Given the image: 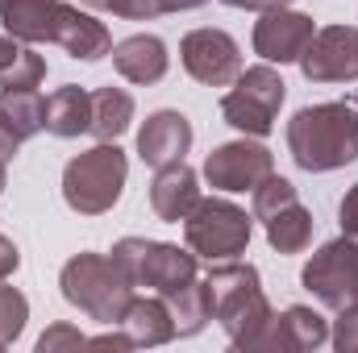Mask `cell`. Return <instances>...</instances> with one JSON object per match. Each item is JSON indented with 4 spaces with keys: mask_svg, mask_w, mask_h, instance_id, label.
Returning a JSON list of instances; mask_svg holds the SVG:
<instances>
[{
    "mask_svg": "<svg viewBox=\"0 0 358 353\" xmlns=\"http://www.w3.org/2000/svg\"><path fill=\"white\" fill-rule=\"evenodd\" d=\"M80 345H88V337H84L80 329H71V324H55V329H46V333H42V341H38V353L80 350Z\"/></svg>",
    "mask_w": 358,
    "mask_h": 353,
    "instance_id": "30",
    "label": "cell"
},
{
    "mask_svg": "<svg viewBox=\"0 0 358 353\" xmlns=\"http://www.w3.org/2000/svg\"><path fill=\"white\" fill-rule=\"evenodd\" d=\"M4 183H8V175H4V163H0V191H4Z\"/></svg>",
    "mask_w": 358,
    "mask_h": 353,
    "instance_id": "38",
    "label": "cell"
},
{
    "mask_svg": "<svg viewBox=\"0 0 358 353\" xmlns=\"http://www.w3.org/2000/svg\"><path fill=\"white\" fill-rule=\"evenodd\" d=\"M317 25L308 13H296V8H271L255 21V54L263 63H300V54L308 50Z\"/></svg>",
    "mask_w": 358,
    "mask_h": 353,
    "instance_id": "12",
    "label": "cell"
},
{
    "mask_svg": "<svg viewBox=\"0 0 358 353\" xmlns=\"http://www.w3.org/2000/svg\"><path fill=\"white\" fill-rule=\"evenodd\" d=\"M80 4L113 13V17H125V21H155V17H163V0H80Z\"/></svg>",
    "mask_w": 358,
    "mask_h": 353,
    "instance_id": "28",
    "label": "cell"
},
{
    "mask_svg": "<svg viewBox=\"0 0 358 353\" xmlns=\"http://www.w3.org/2000/svg\"><path fill=\"white\" fill-rule=\"evenodd\" d=\"M279 333H283V353H313L329 341V320L317 308L292 303L279 316Z\"/></svg>",
    "mask_w": 358,
    "mask_h": 353,
    "instance_id": "21",
    "label": "cell"
},
{
    "mask_svg": "<svg viewBox=\"0 0 358 353\" xmlns=\"http://www.w3.org/2000/svg\"><path fill=\"white\" fill-rule=\"evenodd\" d=\"M267 241H271V250H279V254H304L308 241H313V212L300 200L287 204L283 212H275L267 220Z\"/></svg>",
    "mask_w": 358,
    "mask_h": 353,
    "instance_id": "23",
    "label": "cell"
},
{
    "mask_svg": "<svg viewBox=\"0 0 358 353\" xmlns=\"http://www.w3.org/2000/svg\"><path fill=\"white\" fill-rule=\"evenodd\" d=\"M329 341H334V350H338V353H355L358 350V308H355V303L338 312Z\"/></svg>",
    "mask_w": 358,
    "mask_h": 353,
    "instance_id": "29",
    "label": "cell"
},
{
    "mask_svg": "<svg viewBox=\"0 0 358 353\" xmlns=\"http://www.w3.org/2000/svg\"><path fill=\"white\" fill-rule=\"evenodd\" d=\"M17 50H21V42H17V38H0V71L17 59Z\"/></svg>",
    "mask_w": 358,
    "mask_h": 353,
    "instance_id": "36",
    "label": "cell"
},
{
    "mask_svg": "<svg viewBox=\"0 0 358 353\" xmlns=\"http://www.w3.org/2000/svg\"><path fill=\"white\" fill-rule=\"evenodd\" d=\"M208 287V303H213V320L225 329L229 345L234 350H255L259 333L267 329V320L275 316L263 295V283H259V270L250 262H234L225 258L221 266L208 270L204 278Z\"/></svg>",
    "mask_w": 358,
    "mask_h": 353,
    "instance_id": "2",
    "label": "cell"
},
{
    "mask_svg": "<svg viewBox=\"0 0 358 353\" xmlns=\"http://www.w3.org/2000/svg\"><path fill=\"white\" fill-rule=\"evenodd\" d=\"M229 8H255V13H271V8H287L292 0H221Z\"/></svg>",
    "mask_w": 358,
    "mask_h": 353,
    "instance_id": "34",
    "label": "cell"
},
{
    "mask_svg": "<svg viewBox=\"0 0 358 353\" xmlns=\"http://www.w3.org/2000/svg\"><path fill=\"white\" fill-rule=\"evenodd\" d=\"M113 262L125 270V278L134 287H150L163 299L196 278L192 250H179L171 241H150V237H121L113 246Z\"/></svg>",
    "mask_w": 358,
    "mask_h": 353,
    "instance_id": "5",
    "label": "cell"
},
{
    "mask_svg": "<svg viewBox=\"0 0 358 353\" xmlns=\"http://www.w3.org/2000/svg\"><path fill=\"white\" fill-rule=\"evenodd\" d=\"M338 220H342V233H346V237H358V183L342 195V204H338Z\"/></svg>",
    "mask_w": 358,
    "mask_h": 353,
    "instance_id": "31",
    "label": "cell"
},
{
    "mask_svg": "<svg viewBox=\"0 0 358 353\" xmlns=\"http://www.w3.org/2000/svg\"><path fill=\"white\" fill-rule=\"evenodd\" d=\"M17 146H21V137H17V133L0 121V163H8V158L17 154Z\"/></svg>",
    "mask_w": 358,
    "mask_h": 353,
    "instance_id": "35",
    "label": "cell"
},
{
    "mask_svg": "<svg viewBox=\"0 0 358 353\" xmlns=\"http://www.w3.org/2000/svg\"><path fill=\"white\" fill-rule=\"evenodd\" d=\"M17 266H21V254H17V246L0 233V278H8V274H17Z\"/></svg>",
    "mask_w": 358,
    "mask_h": 353,
    "instance_id": "32",
    "label": "cell"
},
{
    "mask_svg": "<svg viewBox=\"0 0 358 353\" xmlns=\"http://www.w3.org/2000/svg\"><path fill=\"white\" fill-rule=\"evenodd\" d=\"M283 96H287V84L279 80V71L271 63L242 67L234 88L221 96V117H225V125H234L246 137H267L275 129L279 108H283Z\"/></svg>",
    "mask_w": 358,
    "mask_h": 353,
    "instance_id": "6",
    "label": "cell"
},
{
    "mask_svg": "<svg viewBox=\"0 0 358 353\" xmlns=\"http://www.w3.org/2000/svg\"><path fill=\"white\" fill-rule=\"evenodd\" d=\"M55 46H63L71 59L80 63H100L104 54H113V33L104 21H96L92 13L76 4H59V21H55Z\"/></svg>",
    "mask_w": 358,
    "mask_h": 353,
    "instance_id": "14",
    "label": "cell"
},
{
    "mask_svg": "<svg viewBox=\"0 0 358 353\" xmlns=\"http://www.w3.org/2000/svg\"><path fill=\"white\" fill-rule=\"evenodd\" d=\"M88 129H92V91L67 84V88L46 96V133H55V137H80Z\"/></svg>",
    "mask_w": 358,
    "mask_h": 353,
    "instance_id": "19",
    "label": "cell"
},
{
    "mask_svg": "<svg viewBox=\"0 0 358 353\" xmlns=\"http://www.w3.org/2000/svg\"><path fill=\"white\" fill-rule=\"evenodd\" d=\"M125 175H129L125 150L117 142H96L92 150L76 154L63 167V200L80 216H104L121 200Z\"/></svg>",
    "mask_w": 358,
    "mask_h": 353,
    "instance_id": "4",
    "label": "cell"
},
{
    "mask_svg": "<svg viewBox=\"0 0 358 353\" xmlns=\"http://www.w3.org/2000/svg\"><path fill=\"white\" fill-rule=\"evenodd\" d=\"M300 283L334 312L350 308L355 303V287H358V237H338L329 246H321L308 262H304V274Z\"/></svg>",
    "mask_w": 358,
    "mask_h": 353,
    "instance_id": "8",
    "label": "cell"
},
{
    "mask_svg": "<svg viewBox=\"0 0 358 353\" xmlns=\"http://www.w3.org/2000/svg\"><path fill=\"white\" fill-rule=\"evenodd\" d=\"M134 125V96L125 88H96L92 91V129L100 142H117Z\"/></svg>",
    "mask_w": 358,
    "mask_h": 353,
    "instance_id": "22",
    "label": "cell"
},
{
    "mask_svg": "<svg viewBox=\"0 0 358 353\" xmlns=\"http://www.w3.org/2000/svg\"><path fill=\"white\" fill-rule=\"evenodd\" d=\"M63 0H0V25L8 38L25 46L55 42V21H59Z\"/></svg>",
    "mask_w": 358,
    "mask_h": 353,
    "instance_id": "17",
    "label": "cell"
},
{
    "mask_svg": "<svg viewBox=\"0 0 358 353\" xmlns=\"http://www.w3.org/2000/svg\"><path fill=\"white\" fill-rule=\"evenodd\" d=\"M171 320H176V337H196L208 320H213V303H208V287L204 278H192L187 287H179L167 295Z\"/></svg>",
    "mask_w": 358,
    "mask_h": 353,
    "instance_id": "24",
    "label": "cell"
},
{
    "mask_svg": "<svg viewBox=\"0 0 358 353\" xmlns=\"http://www.w3.org/2000/svg\"><path fill=\"white\" fill-rule=\"evenodd\" d=\"M42 80H46V59H42L34 46L21 42L17 59L0 71V88H38Z\"/></svg>",
    "mask_w": 358,
    "mask_h": 353,
    "instance_id": "27",
    "label": "cell"
},
{
    "mask_svg": "<svg viewBox=\"0 0 358 353\" xmlns=\"http://www.w3.org/2000/svg\"><path fill=\"white\" fill-rule=\"evenodd\" d=\"M59 287H63V299L71 308H80L88 320L108 324V329L121 324V316H125V308L138 291L108 254H92V250L67 258L63 274H59Z\"/></svg>",
    "mask_w": 358,
    "mask_h": 353,
    "instance_id": "3",
    "label": "cell"
},
{
    "mask_svg": "<svg viewBox=\"0 0 358 353\" xmlns=\"http://www.w3.org/2000/svg\"><path fill=\"white\" fill-rule=\"evenodd\" d=\"M208 0H163V13H187V8H204Z\"/></svg>",
    "mask_w": 358,
    "mask_h": 353,
    "instance_id": "37",
    "label": "cell"
},
{
    "mask_svg": "<svg viewBox=\"0 0 358 353\" xmlns=\"http://www.w3.org/2000/svg\"><path fill=\"white\" fill-rule=\"evenodd\" d=\"M287 154L300 171L325 175L358 158V100L308 104L287 121Z\"/></svg>",
    "mask_w": 358,
    "mask_h": 353,
    "instance_id": "1",
    "label": "cell"
},
{
    "mask_svg": "<svg viewBox=\"0 0 358 353\" xmlns=\"http://www.w3.org/2000/svg\"><path fill=\"white\" fill-rule=\"evenodd\" d=\"M179 63L204 88H229L242 75V50L225 29H192L179 42Z\"/></svg>",
    "mask_w": 358,
    "mask_h": 353,
    "instance_id": "9",
    "label": "cell"
},
{
    "mask_svg": "<svg viewBox=\"0 0 358 353\" xmlns=\"http://www.w3.org/2000/svg\"><path fill=\"white\" fill-rule=\"evenodd\" d=\"M308 84H355L358 80V25H325L300 54Z\"/></svg>",
    "mask_w": 358,
    "mask_h": 353,
    "instance_id": "10",
    "label": "cell"
},
{
    "mask_svg": "<svg viewBox=\"0 0 358 353\" xmlns=\"http://www.w3.org/2000/svg\"><path fill=\"white\" fill-rule=\"evenodd\" d=\"M88 345H100V350H134L129 333H100V337H88Z\"/></svg>",
    "mask_w": 358,
    "mask_h": 353,
    "instance_id": "33",
    "label": "cell"
},
{
    "mask_svg": "<svg viewBox=\"0 0 358 353\" xmlns=\"http://www.w3.org/2000/svg\"><path fill=\"white\" fill-rule=\"evenodd\" d=\"M200 204V179L187 163H171V167H159L155 183H150V208L159 220L179 225L192 208Z\"/></svg>",
    "mask_w": 358,
    "mask_h": 353,
    "instance_id": "16",
    "label": "cell"
},
{
    "mask_svg": "<svg viewBox=\"0 0 358 353\" xmlns=\"http://www.w3.org/2000/svg\"><path fill=\"white\" fill-rule=\"evenodd\" d=\"M355 308H358V287H355Z\"/></svg>",
    "mask_w": 358,
    "mask_h": 353,
    "instance_id": "39",
    "label": "cell"
},
{
    "mask_svg": "<svg viewBox=\"0 0 358 353\" xmlns=\"http://www.w3.org/2000/svg\"><path fill=\"white\" fill-rule=\"evenodd\" d=\"M0 121L25 142L46 129V96L38 88H0Z\"/></svg>",
    "mask_w": 358,
    "mask_h": 353,
    "instance_id": "20",
    "label": "cell"
},
{
    "mask_svg": "<svg viewBox=\"0 0 358 353\" xmlns=\"http://www.w3.org/2000/svg\"><path fill=\"white\" fill-rule=\"evenodd\" d=\"M113 67H117L121 80H129V84H138V88H150V84H159V80L167 75L171 54H167V42H163V38H155V33H134V38H125V42L113 46Z\"/></svg>",
    "mask_w": 358,
    "mask_h": 353,
    "instance_id": "15",
    "label": "cell"
},
{
    "mask_svg": "<svg viewBox=\"0 0 358 353\" xmlns=\"http://www.w3.org/2000/svg\"><path fill=\"white\" fill-rule=\"evenodd\" d=\"M267 175H275V154L263 142H225L204 158V179L213 191H255Z\"/></svg>",
    "mask_w": 358,
    "mask_h": 353,
    "instance_id": "11",
    "label": "cell"
},
{
    "mask_svg": "<svg viewBox=\"0 0 358 353\" xmlns=\"http://www.w3.org/2000/svg\"><path fill=\"white\" fill-rule=\"evenodd\" d=\"M121 329L129 333L134 350H155L176 337V320H171V308L163 295H134L121 316Z\"/></svg>",
    "mask_w": 358,
    "mask_h": 353,
    "instance_id": "18",
    "label": "cell"
},
{
    "mask_svg": "<svg viewBox=\"0 0 358 353\" xmlns=\"http://www.w3.org/2000/svg\"><path fill=\"white\" fill-rule=\"evenodd\" d=\"M192 150V121L176 108H159L146 117V125L138 129V158L146 167H171L183 163V154Z\"/></svg>",
    "mask_w": 358,
    "mask_h": 353,
    "instance_id": "13",
    "label": "cell"
},
{
    "mask_svg": "<svg viewBox=\"0 0 358 353\" xmlns=\"http://www.w3.org/2000/svg\"><path fill=\"white\" fill-rule=\"evenodd\" d=\"M25 320H29V299L0 278V350L25 333Z\"/></svg>",
    "mask_w": 358,
    "mask_h": 353,
    "instance_id": "25",
    "label": "cell"
},
{
    "mask_svg": "<svg viewBox=\"0 0 358 353\" xmlns=\"http://www.w3.org/2000/svg\"><path fill=\"white\" fill-rule=\"evenodd\" d=\"M250 195H255L250 216H255V220H263V225H267L275 212H283L287 204H296V187H292L287 179H279V175H267L255 191H250Z\"/></svg>",
    "mask_w": 358,
    "mask_h": 353,
    "instance_id": "26",
    "label": "cell"
},
{
    "mask_svg": "<svg viewBox=\"0 0 358 353\" xmlns=\"http://www.w3.org/2000/svg\"><path fill=\"white\" fill-rule=\"evenodd\" d=\"M255 216H246V208L229 204V200H200L187 216H183V237H187V250L196 258H208V262H225V258H238L246 254L250 246V225Z\"/></svg>",
    "mask_w": 358,
    "mask_h": 353,
    "instance_id": "7",
    "label": "cell"
}]
</instances>
